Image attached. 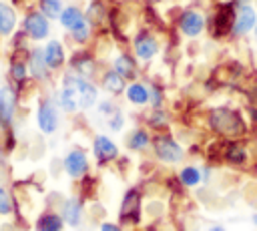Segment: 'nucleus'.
Masks as SVG:
<instances>
[{
  "label": "nucleus",
  "mask_w": 257,
  "mask_h": 231,
  "mask_svg": "<svg viewBox=\"0 0 257 231\" xmlns=\"http://www.w3.org/2000/svg\"><path fill=\"white\" fill-rule=\"evenodd\" d=\"M235 6H241V4H249V2H253V0H231Z\"/></svg>",
  "instance_id": "4c0bfd02"
},
{
  "label": "nucleus",
  "mask_w": 257,
  "mask_h": 231,
  "mask_svg": "<svg viewBox=\"0 0 257 231\" xmlns=\"http://www.w3.org/2000/svg\"><path fill=\"white\" fill-rule=\"evenodd\" d=\"M16 108H18V94L14 90V86H0V127L10 131L14 117H16Z\"/></svg>",
  "instance_id": "1a4fd4ad"
},
{
  "label": "nucleus",
  "mask_w": 257,
  "mask_h": 231,
  "mask_svg": "<svg viewBox=\"0 0 257 231\" xmlns=\"http://www.w3.org/2000/svg\"><path fill=\"white\" fill-rule=\"evenodd\" d=\"M76 94H78V104H80L82 110H88L98 102V88L90 78L80 80V84L76 88Z\"/></svg>",
  "instance_id": "6ab92c4d"
},
{
  "label": "nucleus",
  "mask_w": 257,
  "mask_h": 231,
  "mask_svg": "<svg viewBox=\"0 0 257 231\" xmlns=\"http://www.w3.org/2000/svg\"><path fill=\"white\" fill-rule=\"evenodd\" d=\"M179 181L185 187H197L203 181V173H201V169H197L193 165H187V167H183L179 171Z\"/></svg>",
  "instance_id": "c85d7f7f"
},
{
  "label": "nucleus",
  "mask_w": 257,
  "mask_h": 231,
  "mask_svg": "<svg viewBox=\"0 0 257 231\" xmlns=\"http://www.w3.org/2000/svg\"><path fill=\"white\" fill-rule=\"evenodd\" d=\"M147 125L155 131H163L169 127V114L165 108H151L147 114Z\"/></svg>",
  "instance_id": "c756f323"
},
{
  "label": "nucleus",
  "mask_w": 257,
  "mask_h": 231,
  "mask_svg": "<svg viewBox=\"0 0 257 231\" xmlns=\"http://www.w3.org/2000/svg\"><path fill=\"white\" fill-rule=\"evenodd\" d=\"M108 16H110V12H108L104 0H90V4L86 8V18L92 26H102Z\"/></svg>",
  "instance_id": "b1692460"
},
{
  "label": "nucleus",
  "mask_w": 257,
  "mask_h": 231,
  "mask_svg": "<svg viewBox=\"0 0 257 231\" xmlns=\"http://www.w3.org/2000/svg\"><path fill=\"white\" fill-rule=\"evenodd\" d=\"M36 8L50 20H58L64 10V4L62 0H36Z\"/></svg>",
  "instance_id": "cd10ccee"
},
{
  "label": "nucleus",
  "mask_w": 257,
  "mask_h": 231,
  "mask_svg": "<svg viewBox=\"0 0 257 231\" xmlns=\"http://www.w3.org/2000/svg\"><path fill=\"white\" fill-rule=\"evenodd\" d=\"M22 30L32 42H42L50 36V18L44 16L36 6L28 8L22 16Z\"/></svg>",
  "instance_id": "f03ea898"
},
{
  "label": "nucleus",
  "mask_w": 257,
  "mask_h": 231,
  "mask_svg": "<svg viewBox=\"0 0 257 231\" xmlns=\"http://www.w3.org/2000/svg\"><path fill=\"white\" fill-rule=\"evenodd\" d=\"M36 125L40 129V133L44 135H52L58 129V106L54 102V98H40L38 100V108H36Z\"/></svg>",
  "instance_id": "0eeeda50"
},
{
  "label": "nucleus",
  "mask_w": 257,
  "mask_h": 231,
  "mask_svg": "<svg viewBox=\"0 0 257 231\" xmlns=\"http://www.w3.org/2000/svg\"><path fill=\"white\" fill-rule=\"evenodd\" d=\"M16 26H18V14L14 6L8 2H0V36L2 38L12 36L16 32Z\"/></svg>",
  "instance_id": "a211bd4d"
},
{
  "label": "nucleus",
  "mask_w": 257,
  "mask_h": 231,
  "mask_svg": "<svg viewBox=\"0 0 257 231\" xmlns=\"http://www.w3.org/2000/svg\"><path fill=\"white\" fill-rule=\"evenodd\" d=\"M92 24L88 22V18L86 20H82L78 26H74L68 34H70V38L76 42V44H86L88 40H90V36H92Z\"/></svg>",
  "instance_id": "7c9ffc66"
},
{
  "label": "nucleus",
  "mask_w": 257,
  "mask_h": 231,
  "mask_svg": "<svg viewBox=\"0 0 257 231\" xmlns=\"http://www.w3.org/2000/svg\"><path fill=\"white\" fill-rule=\"evenodd\" d=\"M235 12H237V6L227 0V2H219L215 12H213V18H211V32L215 38H223V36H231V30H233V20H235Z\"/></svg>",
  "instance_id": "20e7f679"
},
{
  "label": "nucleus",
  "mask_w": 257,
  "mask_h": 231,
  "mask_svg": "<svg viewBox=\"0 0 257 231\" xmlns=\"http://www.w3.org/2000/svg\"><path fill=\"white\" fill-rule=\"evenodd\" d=\"M133 52L139 60L149 62L159 54V40L149 28H141L133 36Z\"/></svg>",
  "instance_id": "423d86ee"
},
{
  "label": "nucleus",
  "mask_w": 257,
  "mask_h": 231,
  "mask_svg": "<svg viewBox=\"0 0 257 231\" xmlns=\"http://www.w3.org/2000/svg\"><path fill=\"white\" fill-rule=\"evenodd\" d=\"M207 125L225 139H241L247 133V121L233 106H213L207 112Z\"/></svg>",
  "instance_id": "f257e3e1"
},
{
  "label": "nucleus",
  "mask_w": 257,
  "mask_h": 231,
  "mask_svg": "<svg viewBox=\"0 0 257 231\" xmlns=\"http://www.w3.org/2000/svg\"><path fill=\"white\" fill-rule=\"evenodd\" d=\"M124 96L131 104L135 106H145L149 104V86L145 82H139V80H133L131 84H126V90H124Z\"/></svg>",
  "instance_id": "412c9836"
},
{
  "label": "nucleus",
  "mask_w": 257,
  "mask_h": 231,
  "mask_svg": "<svg viewBox=\"0 0 257 231\" xmlns=\"http://www.w3.org/2000/svg\"><path fill=\"white\" fill-rule=\"evenodd\" d=\"M106 123H108V129H110V131H114V133L122 131V127H124V114L120 112V108H118L114 114H110V117L106 119Z\"/></svg>",
  "instance_id": "f704fd0d"
},
{
  "label": "nucleus",
  "mask_w": 257,
  "mask_h": 231,
  "mask_svg": "<svg viewBox=\"0 0 257 231\" xmlns=\"http://www.w3.org/2000/svg\"><path fill=\"white\" fill-rule=\"evenodd\" d=\"M12 197H10V193L4 189V187H0V215H8V213H12Z\"/></svg>",
  "instance_id": "473e14b6"
},
{
  "label": "nucleus",
  "mask_w": 257,
  "mask_h": 231,
  "mask_svg": "<svg viewBox=\"0 0 257 231\" xmlns=\"http://www.w3.org/2000/svg\"><path fill=\"white\" fill-rule=\"evenodd\" d=\"M82 20H86V12H84L82 8H78V6H74V4L64 6V10H62V14H60V18H58V22L62 24V28L68 30V32H70L74 26H78Z\"/></svg>",
  "instance_id": "4be33fe9"
},
{
  "label": "nucleus",
  "mask_w": 257,
  "mask_h": 231,
  "mask_svg": "<svg viewBox=\"0 0 257 231\" xmlns=\"http://www.w3.org/2000/svg\"><path fill=\"white\" fill-rule=\"evenodd\" d=\"M112 68L124 76L126 80H135L139 76V64H137V56L128 54V52H118L112 60Z\"/></svg>",
  "instance_id": "dca6fc26"
},
{
  "label": "nucleus",
  "mask_w": 257,
  "mask_h": 231,
  "mask_svg": "<svg viewBox=\"0 0 257 231\" xmlns=\"http://www.w3.org/2000/svg\"><path fill=\"white\" fill-rule=\"evenodd\" d=\"M28 72L34 80H46L50 74V68L44 58V50L38 46L30 48V52H28Z\"/></svg>",
  "instance_id": "2eb2a0df"
},
{
  "label": "nucleus",
  "mask_w": 257,
  "mask_h": 231,
  "mask_svg": "<svg viewBox=\"0 0 257 231\" xmlns=\"http://www.w3.org/2000/svg\"><path fill=\"white\" fill-rule=\"evenodd\" d=\"M151 141H153L151 133H149L147 129H143V127H137V129H133V131L128 133V137H126V147H128L131 151H145L147 147H151Z\"/></svg>",
  "instance_id": "5701e85b"
},
{
  "label": "nucleus",
  "mask_w": 257,
  "mask_h": 231,
  "mask_svg": "<svg viewBox=\"0 0 257 231\" xmlns=\"http://www.w3.org/2000/svg\"><path fill=\"white\" fill-rule=\"evenodd\" d=\"M255 26H257V8L253 6V2L237 6L231 36H233V38H243V36H247L249 32H253Z\"/></svg>",
  "instance_id": "6e6552de"
},
{
  "label": "nucleus",
  "mask_w": 257,
  "mask_h": 231,
  "mask_svg": "<svg viewBox=\"0 0 257 231\" xmlns=\"http://www.w3.org/2000/svg\"><path fill=\"white\" fill-rule=\"evenodd\" d=\"M253 223H255V225H257V215H253Z\"/></svg>",
  "instance_id": "a19ab883"
},
{
  "label": "nucleus",
  "mask_w": 257,
  "mask_h": 231,
  "mask_svg": "<svg viewBox=\"0 0 257 231\" xmlns=\"http://www.w3.org/2000/svg\"><path fill=\"white\" fill-rule=\"evenodd\" d=\"M2 161H4V157H2V151H0V163H2Z\"/></svg>",
  "instance_id": "37998d69"
},
{
  "label": "nucleus",
  "mask_w": 257,
  "mask_h": 231,
  "mask_svg": "<svg viewBox=\"0 0 257 231\" xmlns=\"http://www.w3.org/2000/svg\"><path fill=\"white\" fill-rule=\"evenodd\" d=\"M151 145H153V151H155L157 159L163 161V163H167V165H177L185 157V149L171 135H167V133L155 135L153 141H151Z\"/></svg>",
  "instance_id": "7ed1b4c3"
},
{
  "label": "nucleus",
  "mask_w": 257,
  "mask_h": 231,
  "mask_svg": "<svg viewBox=\"0 0 257 231\" xmlns=\"http://www.w3.org/2000/svg\"><path fill=\"white\" fill-rule=\"evenodd\" d=\"M139 213H141V195L137 189H128L122 197L120 203V211H118V219L124 223H137L139 221Z\"/></svg>",
  "instance_id": "9b49d317"
},
{
  "label": "nucleus",
  "mask_w": 257,
  "mask_h": 231,
  "mask_svg": "<svg viewBox=\"0 0 257 231\" xmlns=\"http://www.w3.org/2000/svg\"><path fill=\"white\" fill-rule=\"evenodd\" d=\"M177 26H179V32L187 38H197L205 32L207 28V18L201 10L197 8H183L179 12V18H177Z\"/></svg>",
  "instance_id": "39448f33"
},
{
  "label": "nucleus",
  "mask_w": 257,
  "mask_h": 231,
  "mask_svg": "<svg viewBox=\"0 0 257 231\" xmlns=\"http://www.w3.org/2000/svg\"><path fill=\"white\" fill-rule=\"evenodd\" d=\"M223 157L231 163V165H243L245 161H247V149L239 143V141H233L231 139V143L225 147V151H223Z\"/></svg>",
  "instance_id": "a878e982"
},
{
  "label": "nucleus",
  "mask_w": 257,
  "mask_h": 231,
  "mask_svg": "<svg viewBox=\"0 0 257 231\" xmlns=\"http://www.w3.org/2000/svg\"><path fill=\"white\" fill-rule=\"evenodd\" d=\"M92 153L100 163H110L114 159H118V147L116 143L108 137V135H96L92 141Z\"/></svg>",
  "instance_id": "ddd939ff"
},
{
  "label": "nucleus",
  "mask_w": 257,
  "mask_h": 231,
  "mask_svg": "<svg viewBox=\"0 0 257 231\" xmlns=\"http://www.w3.org/2000/svg\"><path fill=\"white\" fill-rule=\"evenodd\" d=\"M253 34H255V40H257V26H255V30H253Z\"/></svg>",
  "instance_id": "79ce46f5"
},
{
  "label": "nucleus",
  "mask_w": 257,
  "mask_h": 231,
  "mask_svg": "<svg viewBox=\"0 0 257 231\" xmlns=\"http://www.w3.org/2000/svg\"><path fill=\"white\" fill-rule=\"evenodd\" d=\"M42 50H44V58H46V64L50 70H60L66 64V50L58 38H50L42 46Z\"/></svg>",
  "instance_id": "4468645a"
},
{
  "label": "nucleus",
  "mask_w": 257,
  "mask_h": 231,
  "mask_svg": "<svg viewBox=\"0 0 257 231\" xmlns=\"http://www.w3.org/2000/svg\"><path fill=\"white\" fill-rule=\"evenodd\" d=\"M68 64H70L72 70H76L84 78H92L96 74V60H94L92 52H88V50H76V52H72Z\"/></svg>",
  "instance_id": "f8f14e48"
},
{
  "label": "nucleus",
  "mask_w": 257,
  "mask_h": 231,
  "mask_svg": "<svg viewBox=\"0 0 257 231\" xmlns=\"http://www.w3.org/2000/svg\"><path fill=\"white\" fill-rule=\"evenodd\" d=\"M100 86L104 88V92H108L110 96H120L126 90V78L120 76L114 68H108L100 74Z\"/></svg>",
  "instance_id": "f3484780"
},
{
  "label": "nucleus",
  "mask_w": 257,
  "mask_h": 231,
  "mask_svg": "<svg viewBox=\"0 0 257 231\" xmlns=\"http://www.w3.org/2000/svg\"><path fill=\"white\" fill-rule=\"evenodd\" d=\"M96 110H98V114H104V117L108 119L110 114H114V112L118 110V106H116L110 98H106V100H98V102H96Z\"/></svg>",
  "instance_id": "72a5a7b5"
},
{
  "label": "nucleus",
  "mask_w": 257,
  "mask_h": 231,
  "mask_svg": "<svg viewBox=\"0 0 257 231\" xmlns=\"http://www.w3.org/2000/svg\"><path fill=\"white\" fill-rule=\"evenodd\" d=\"M149 4H159V2H163V0H147Z\"/></svg>",
  "instance_id": "ea45409f"
},
{
  "label": "nucleus",
  "mask_w": 257,
  "mask_h": 231,
  "mask_svg": "<svg viewBox=\"0 0 257 231\" xmlns=\"http://www.w3.org/2000/svg\"><path fill=\"white\" fill-rule=\"evenodd\" d=\"M163 102H165V92L159 84H151L149 86V104L151 108H163Z\"/></svg>",
  "instance_id": "2f4dec72"
},
{
  "label": "nucleus",
  "mask_w": 257,
  "mask_h": 231,
  "mask_svg": "<svg viewBox=\"0 0 257 231\" xmlns=\"http://www.w3.org/2000/svg\"><path fill=\"white\" fill-rule=\"evenodd\" d=\"M62 219L66 225L70 227H78L80 219H82V205L78 199H68L62 205Z\"/></svg>",
  "instance_id": "393cba45"
},
{
  "label": "nucleus",
  "mask_w": 257,
  "mask_h": 231,
  "mask_svg": "<svg viewBox=\"0 0 257 231\" xmlns=\"http://www.w3.org/2000/svg\"><path fill=\"white\" fill-rule=\"evenodd\" d=\"M209 231H225V229H223V227H211Z\"/></svg>",
  "instance_id": "58836bf2"
},
{
  "label": "nucleus",
  "mask_w": 257,
  "mask_h": 231,
  "mask_svg": "<svg viewBox=\"0 0 257 231\" xmlns=\"http://www.w3.org/2000/svg\"><path fill=\"white\" fill-rule=\"evenodd\" d=\"M54 102L60 110L72 114L76 110H80V104H78V94L74 88H68V86H60V90L54 94Z\"/></svg>",
  "instance_id": "aec40b11"
},
{
  "label": "nucleus",
  "mask_w": 257,
  "mask_h": 231,
  "mask_svg": "<svg viewBox=\"0 0 257 231\" xmlns=\"http://www.w3.org/2000/svg\"><path fill=\"white\" fill-rule=\"evenodd\" d=\"M62 167H64V173L72 179H80L86 175L88 171V159H86V153L80 151V149H72L66 153V157L62 159Z\"/></svg>",
  "instance_id": "9d476101"
},
{
  "label": "nucleus",
  "mask_w": 257,
  "mask_h": 231,
  "mask_svg": "<svg viewBox=\"0 0 257 231\" xmlns=\"http://www.w3.org/2000/svg\"><path fill=\"white\" fill-rule=\"evenodd\" d=\"M100 231H120V227H116L112 223H102L100 225Z\"/></svg>",
  "instance_id": "c9c22d12"
},
{
  "label": "nucleus",
  "mask_w": 257,
  "mask_h": 231,
  "mask_svg": "<svg viewBox=\"0 0 257 231\" xmlns=\"http://www.w3.org/2000/svg\"><path fill=\"white\" fill-rule=\"evenodd\" d=\"M10 4H12V6H22V8H24L26 0H10Z\"/></svg>",
  "instance_id": "e433bc0d"
},
{
  "label": "nucleus",
  "mask_w": 257,
  "mask_h": 231,
  "mask_svg": "<svg viewBox=\"0 0 257 231\" xmlns=\"http://www.w3.org/2000/svg\"><path fill=\"white\" fill-rule=\"evenodd\" d=\"M64 219L56 213H42L36 221V231H62Z\"/></svg>",
  "instance_id": "bb28decb"
}]
</instances>
